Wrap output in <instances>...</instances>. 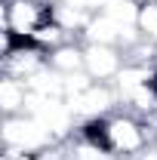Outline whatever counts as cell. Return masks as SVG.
<instances>
[{"label": "cell", "instance_id": "obj_6", "mask_svg": "<svg viewBox=\"0 0 157 160\" xmlns=\"http://www.w3.org/2000/svg\"><path fill=\"white\" fill-rule=\"evenodd\" d=\"M123 65H126L123 49L105 46V43H83V71L96 83H114Z\"/></svg>", "mask_w": 157, "mask_h": 160}, {"label": "cell", "instance_id": "obj_10", "mask_svg": "<svg viewBox=\"0 0 157 160\" xmlns=\"http://www.w3.org/2000/svg\"><path fill=\"white\" fill-rule=\"evenodd\" d=\"M154 148H157V132H154Z\"/></svg>", "mask_w": 157, "mask_h": 160}, {"label": "cell", "instance_id": "obj_2", "mask_svg": "<svg viewBox=\"0 0 157 160\" xmlns=\"http://www.w3.org/2000/svg\"><path fill=\"white\" fill-rule=\"evenodd\" d=\"M56 19V0H3V31L16 40H31Z\"/></svg>", "mask_w": 157, "mask_h": 160}, {"label": "cell", "instance_id": "obj_7", "mask_svg": "<svg viewBox=\"0 0 157 160\" xmlns=\"http://www.w3.org/2000/svg\"><path fill=\"white\" fill-rule=\"evenodd\" d=\"M46 65L53 71H59L62 77L80 74L83 71V40H68V43L56 46L53 52H46Z\"/></svg>", "mask_w": 157, "mask_h": 160}, {"label": "cell", "instance_id": "obj_3", "mask_svg": "<svg viewBox=\"0 0 157 160\" xmlns=\"http://www.w3.org/2000/svg\"><path fill=\"white\" fill-rule=\"evenodd\" d=\"M56 145V136L34 114L3 117V154H37Z\"/></svg>", "mask_w": 157, "mask_h": 160}, {"label": "cell", "instance_id": "obj_8", "mask_svg": "<svg viewBox=\"0 0 157 160\" xmlns=\"http://www.w3.org/2000/svg\"><path fill=\"white\" fill-rule=\"evenodd\" d=\"M28 99H31V89L28 83L22 80H0V108H3V117H16V114H25L28 111Z\"/></svg>", "mask_w": 157, "mask_h": 160}, {"label": "cell", "instance_id": "obj_5", "mask_svg": "<svg viewBox=\"0 0 157 160\" xmlns=\"http://www.w3.org/2000/svg\"><path fill=\"white\" fill-rule=\"evenodd\" d=\"M40 68H46V52H43L40 46H34L31 40H16V43L0 56V74L9 77V80L28 83Z\"/></svg>", "mask_w": 157, "mask_h": 160}, {"label": "cell", "instance_id": "obj_1", "mask_svg": "<svg viewBox=\"0 0 157 160\" xmlns=\"http://www.w3.org/2000/svg\"><path fill=\"white\" fill-rule=\"evenodd\" d=\"M74 132H80V136H86V139L99 142L111 157L133 160V157H139L142 151H148V148L154 145L157 123L142 120L139 114L126 111V108H117L114 114H108V117H102V120L80 123Z\"/></svg>", "mask_w": 157, "mask_h": 160}, {"label": "cell", "instance_id": "obj_9", "mask_svg": "<svg viewBox=\"0 0 157 160\" xmlns=\"http://www.w3.org/2000/svg\"><path fill=\"white\" fill-rule=\"evenodd\" d=\"M154 83H157V65H154Z\"/></svg>", "mask_w": 157, "mask_h": 160}, {"label": "cell", "instance_id": "obj_4", "mask_svg": "<svg viewBox=\"0 0 157 160\" xmlns=\"http://www.w3.org/2000/svg\"><path fill=\"white\" fill-rule=\"evenodd\" d=\"M68 105H71L77 123H89V120H102L108 114H114L120 108V99H117V89L111 83H89L83 92L71 96Z\"/></svg>", "mask_w": 157, "mask_h": 160}]
</instances>
